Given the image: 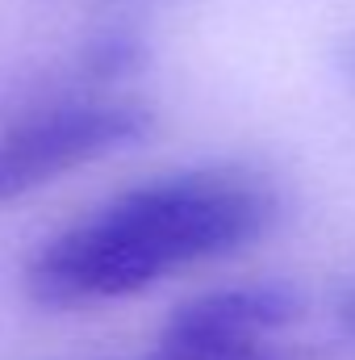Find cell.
<instances>
[{
    "label": "cell",
    "instance_id": "6da1fadb",
    "mask_svg": "<svg viewBox=\"0 0 355 360\" xmlns=\"http://www.w3.org/2000/svg\"><path fill=\"white\" fill-rule=\"evenodd\" d=\"M276 188L247 168H192L138 184L55 235L25 269L42 306H88L230 256L276 222Z\"/></svg>",
    "mask_w": 355,
    "mask_h": 360
},
{
    "label": "cell",
    "instance_id": "7a4b0ae2",
    "mask_svg": "<svg viewBox=\"0 0 355 360\" xmlns=\"http://www.w3.org/2000/svg\"><path fill=\"white\" fill-rule=\"evenodd\" d=\"M151 109L126 96L59 101L0 130V205H13L76 168L134 147L151 134Z\"/></svg>",
    "mask_w": 355,
    "mask_h": 360
},
{
    "label": "cell",
    "instance_id": "3957f363",
    "mask_svg": "<svg viewBox=\"0 0 355 360\" xmlns=\"http://www.w3.org/2000/svg\"><path fill=\"white\" fill-rule=\"evenodd\" d=\"M335 323H339V335H343V344L355 348V281L339 293V306H335Z\"/></svg>",
    "mask_w": 355,
    "mask_h": 360
},
{
    "label": "cell",
    "instance_id": "277c9868",
    "mask_svg": "<svg viewBox=\"0 0 355 360\" xmlns=\"http://www.w3.org/2000/svg\"><path fill=\"white\" fill-rule=\"evenodd\" d=\"M339 68H343V76L355 84V38L343 46V51H339Z\"/></svg>",
    "mask_w": 355,
    "mask_h": 360
},
{
    "label": "cell",
    "instance_id": "5b68a950",
    "mask_svg": "<svg viewBox=\"0 0 355 360\" xmlns=\"http://www.w3.org/2000/svg\"><path fill=\"white\" fill-rule=\"evenodd\" d=\"M151 360H155V356H151Z\"/></svg>",
    "mask_w": 355,
    "mask_h": 360
}]
</instances>
